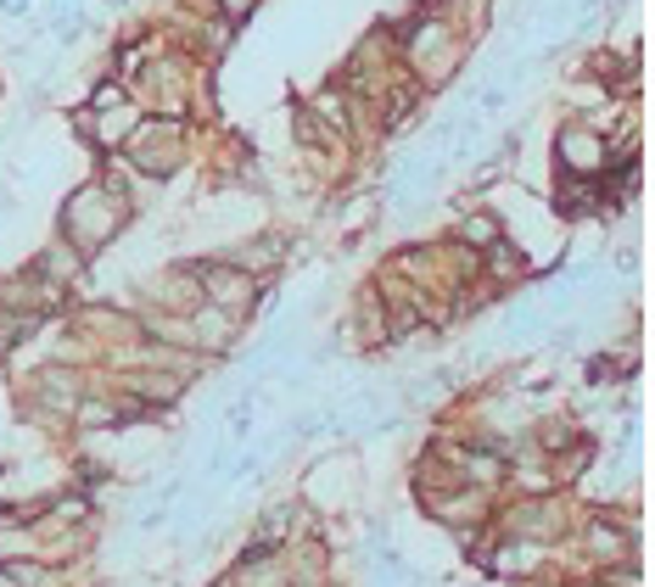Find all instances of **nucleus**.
<instances>
[{
  "instance_id": "7ed1b4c3",
  "label": "nucleus",
  "mask_w": 655,
  "mask_h": 587,
  "mask_svg": "<svg viewBox=\"0 0 655 587\" xmlns=\"http://www.w3.org/2000/svg\"><path fill=\"white\" fill-rule=\"evenodd\" d=\"M124 145H129V168L152 174V179H163V174H174V168H179V129H174L168 118L134 124Z\"/></svg>"
},
{
  "instance_id": "f257e3e1",
  "label": "nucleus",
  "mask_w": 655,
  "mask_h": 587,
  "mask_svg": "<svg viewBox=\"0 0 655 587\" xmlns=\"http://www.w3.org/2000/svg\"><path fill=\"white\" fill-rule=\"evenodd\" d=\"M465 57V39L448 17H420L409 34H403V62L420 84H443Z\"/></svg>"
},
{
  "instance_id": "20e7f679",
  "label": "nucleus",
  "mask_w": 655,
  "mask_h": 587,
  "mask_svg": "<svg viewBox=\"0 0 655 587\" xmlns=\"http://www.w3.org/2000/svg\"><path fill=\"white\" fill-rule=\"evenodd\" d=\"M140 124V107L129 102V95L118 84H102L96 90V102H90V118H84V134L102 145V152H113V145L129 140V129Z\"/></svg>"
},
{
  "instance_id": "0eeeda50",
  "label": "nucleus",
  "mask_w": 655,
  "mask_h": 587,
  "mask_svg": "<svg viewBox=\"0 0 655 587\" xmlns=\"http://www.w3.org/2000/svg\"><path fill=\"white\" fill-rule=\"evenodd\" d=\"M253 7H258V0H219V12H224V17H247Z\"/></svg>"
},
{
  "instance_id": "423d86ee",
  "label": "nucleus",
  "mask_w": 655,
  "mask_h": 587,
  "mask_svg": "<svg viewBox=\"0 0 655 587\" xmlns=\"http://www.w3.org/2000/svg\"><path fill=\"white\" fill-rule=\"evenodd\" d=\"M459 235H465V247H477V253H488L493 240H504V235H499V219H493V213H471V219L459 224Z\"/></svg>"
},
{
  "instance_id": "39448f33",
  "label": "nucleus",
  "mask_w": 655,
  "mask_h": 587,
  "mask_svg": "<svg viewBox=\"0 0 655 587\" xmlns=\"http://www.w3.org/2000/svg\"><path fill=\"white\" fill-rule=\"evenodd\" d=\"M560 168H566L572 179H599L605 174V163H611V152H605V140L594 134V129H583V124H572V129H560Z\"/></svg>"
},
{
  "instance_id": "f03ea898",
  "label": "nucleus",
  "mask_w": 655,
  "mask_h": 587,
  "mask_svg": "<svg viewBox=\"0 0 655 587\" xmlns=\"http://www.w3.org/2000/svg\"><path fill=\"white\" fill-rule=\"evenodd\" d=\"M118 224H124V196H113V190H102V185H84L73 202L62 208L68 247H79L84 258L96 253V247H107V240L118 235Z\"/></svg>"
}]
</instances>
